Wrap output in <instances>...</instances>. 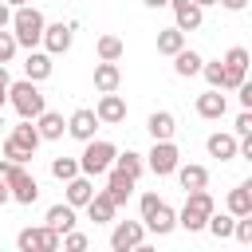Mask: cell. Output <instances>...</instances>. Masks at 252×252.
<instances>
[{"instance_id": "cell-1", "label": "cell", "mask_w": 252, "mask_h": 252, "mask_svg": "<svg viewBox=\"0 0 252 252\" xmlns=\"http://www.w3.org/2000/svg\"><path fill=\"white\" fill-rule=\"evenodd\" d=\"M43 12L39 8H32V4H20V8H12V35H16V43L20 47H39V39H43Z\"/></svg>"}, {"instance_id": "cell-2", "label": "cell", "mask_w": 252, "mask_h": 252, "mask_svg": "<svg viewBox=\"0 0 252 252\" xmlns=\"http://www.w3.org/2000/svg\"><path fill=\"white\" fill-rule=\"evenodd\" d=\"M8 102H12V110H16L20 118H35L39 110H47V98H43L39 83H32V79L8 83Z\"/></svg>"}, {"instance_id": "cell-3", "label": "cell", "mask_w": 252, "mask_h": 252, "mask_svg": "<svg viewBox=\"0 0 252 252\" xmlns=\"http://www.w3.org/2000/svg\"><path fill=\"white\" fill-rule=\"evenodd\" d=\"M213 209H217V201H213L209 189H189V197H185V205H181V213H177V224H181L185 232H201Z\"/></svg>"}, {"instance_id": "cell-4", "label": "cell", "mask_w": 252, "mask_h": 252, "mask_svg": "<svg viewBox=\"0 0 252 252\" xmlns=\"http://www.w3.org/2000/svg\"><path fill=\"white\" fill-rule=\"evenodd\" d=\"M114 142H106V138H91V142H83V154H79V173H87V177H98V173H106L110 169V161H114Z\"/></svg>"}, {"instance_id": "cell-5", "label": "cell", "mask_w": 252, "mask_h": 252, "mask_svg": "<svg viewBox=\"0 0 252 252\" xmlns=\"http://www.w3.org/2000/svg\"><path fill=\"white\" fill-rule=\"evenodd\" d=\"M4 177H8V193H12V201H16V205H35V201H39V181L28 173V165L8 161Z\"/></svg>"}, {"instance_id": "cell-6", "label": "cell", "mask_w": 252, "mask_h": 252, "mask_svg": "<svg viewBox=\"0 0 252 252\" xmlns=\"http://www.w3.org/2000/svg\"><path fill=\"white\" fill-rule=\"evenodd\" d=\"M177 161H181V150L173 146V138L154 142V150L146 154V169H150L154 177H169V173L177 169Z\"/></svg>"}, {"instance_id": "cell-7", "label": "cell", "mask_w": 252, "mask_h": 252, "mask_svg": "<svg viewBox=\"0 0 252 252\" xmlns=\"http://www.w3.org/2000/svg\"><path fill=\"white\" fill-rule=\"evenodd\" d=\"M16 248H20V252H55V248H59V232L47 228V224H39V228H20Z\"/></svg>"}, {"instance_id": "cell-8", "label": "cell", "mask_w": 252, "mask_h": 252, "mask_svg": "<svg viewBox=\"0 0 252 252\" xmlns=\"http://www.w3.org/2000/svg\"><path fill=\"white\" fill-rule=\"evenodd\" d=\"M142 240H146V224L142 220H118L110 228V248L114 252H134Z\"/></svg>"}, {"instance_id": "cell-9", "label": "cell", "mask_w": 252, "mask_h": 252, "mask_svg": "<svg viewBox=\"0 0 252 252\" xmlns=\"http://www.w3.org/2000/svg\"><path fill=\"white\" fill-rule=\"evenodd\" d=\"M39 43H43L47 55H67L71 43H75V28L63 24V20H59V24H43V39H39Z\"/></svg>"}, {"instance_id": "cell-10", "label": "cell", "mask_w": 252, "mask_h": 252, "mask_svg": "<svg viewBox=\"0 0 252 252\" xmlns=\"http://www.w3.org/2000/svg\"><path fill=\"white\" fill-rule=\"evenodd\" d=\"M169 8H173V28L177 32H197L201 24H205V8L197 4V0H169Z\"/></svg>"}, {"instance_id": "cell-11", "label": "cell", "mask_w": 252, "mask_h": 252, "mask_svg": "<svg viewBox=\"0 0 252 252\" xmlns=\"http://www.w3.org/2000/svg\"><path fill=\"white\" fill-rule=\"evenodd\" d=\"M98 126H102V122H98V114H94L91 106H79V110L67 118V134H71L75 142H91Z\"/></svg>"}, {"instance_id": "cell-12", "label": "cell", "mask_w": 252, "mask_h": 252, "mask_svg": "<svg viewBox=\"0 0 252 252\" xmlns=\"http://www.w3.org/2000/svg\"><path fill=\"white\" fill-rule=\"evenodd\" d=\"M94 114H98L102 126H118V122H126V98L114 94V91H106V94L94 102Z\"/></svg>"}, {"instance_id": "cell-13", "label": "cell", "mask_w": 252, "mask_h": 252, "mask_svg": "<svg viewBox=\"0 0 252 252\" xmlns=\"http://www.w3.org/2000/svg\"><path fill=\"white\" fill-rule=\"evenodd\" d=\"M193 110L201 114V118H209V122H217V118H224L228 114V98L217 91V87H209L205 94H197V102H193Z\"/></svg>"}, {"instance_id": "cell-14", "label": "cell", "mask_w": 252, "mask_h": 252, "mask_svg": "<svg viewBox=\"0 0 252 252\" xmlns=\"http://www.w3.org/2000/svg\"><path fill=\"white\" fill-rule=\"evenodd\" d=\"M63 189H67V205H71V209H83V205L94 197V177L75 173L71 181H63Z\"/></svg>"}, {"instance_id": "cell-15", "label": "cell", "mask_w": 252, "mask_h": 252, "mask_svg": "<svg viewBox=\"0 0 252 252\" xmlns=\"http://www.w3.org/2000/svg\"><path fill=\"white\" fill-rule=\"evenodd\" d=\"M118 83H122V67L114 59H98L94 63V91L106 94V91H118Z\"/></svg>"}, {"instance_id": "cell-16", "label": "cell", "mask_w": 252, "mask_h": 252, "mask_svg": "<svg viewBox=\"0 0 252 252\" xmlns=\"http://www.w3.org/2000/svg\"><path fill=\"white\" fill-rule=\"evenodd\" d=\"M32 122H35V130H39L43 142H59V138L67 134V122H63V114H55V110H39Z\"/></svg>"}, {"instance_id": "cell-17", "label": "cell", "mask_w": 252, "mask_h": 252, "mask_svg": "<svg viewBox=\"0 0 252 252\" xmlns=\"http://www.w3.org/2000/svg\"><path fill=\"white\" fill-rule=\"evenodd\" d=\"M51 55L47 51H28V59H24V79H32V83H43V79H51Z\"/></svg>"}, {"instance_id": "cell-18", "label": "cell", "mask_w": 252, "mask_h": 252, "mask_svg": "<svg viewBox=\"0 0 252 252\" xmlns=\"http://www.w3.org/2000/svg\"><path fill=\"white\" fill-rule=\"evenodd\" d=\"M83 209H87V217H91L94 224H110V220H114V213H118V205H114L102 189H94V197H91Z\"/></svg>"}, {"instance_id": "cell-19", "label": "cell", "mask_w": 252, "mask_h": 252, "mask_svg": "<svg viewBox=\"0 0 252 252\" xmlns=\"http://www.w3.org/2000/svg\"><path fill=\"white\" fill-rule=\"evenodd\" d=\"M146 130H150V138H154V142H165V138H173V134H177V118H173L169 110H154V114L146 118Z\"/></svg>"}, {"instance_id": "cell-20", "label": "cell", "mask_w": 252, "mask_h": 252, "mask_svg": "<svg viewBox=\"0 0 252 252\" xmlns=\"http://www.w3.org/2000/svg\"><path fill=\"white\" fill-rule=\"evenodd\" d=\"M236 142H240L236 134H220V130H217V134H209V138H205V150H209V158L232 161V158H236Z\"/></svg>"}, {"instance_id": "cell-21", "label": "cell", "mask_w": 252, "mask_h": 252, "mask_svg": "<svg viewBox=\"0 0 252 252\" xmlns=\"http://www.w3.org/2000/svg\"><path fill=\"white\" fill-rule=\"evenodd\" d=\"M106 173H110V177H106V189H102V193H106V197H110L114 205H126V197L134 193V177H126V173H118L114 165H110Z\"/></svg>"}, {"instance_id": "cell-22", "label": "cell", "mask_w": 252, "mask_h": 252, "mask_svg": "<svg viewBox=\"0 0 252 252\" xmlns=\"http://www.w3.org/2000/svg\"><path fill=\"white\" fill-rule=\"evenodd\" d=\"M142 224H146L150 232L165 236V232H173V228H177V213H173V209H169L165 201H158V209H154V213H150V217H146Z\"/></svg>"}, {"instance_id": "cell-23", "label": "cell", "mask_w": 252, "mask_h": 252, "mask_svg": "<svg viewBox=\"0 0 252 252\" xmlns=\"http://www.w3.org/2000/svg\"><path fill=\"white\" fill-rule=\"evenodd\" d=\"M224 205H228L232 217H248L252 213V181H240L236 189H228V201Z\"/></svg>"}, {"instance_id": "cell-24", "label": "cell", "mask_w": 252, "mask_h": 252, "mask_svg": "<svg viewBox=\"0 0 252 252\" xmlns=\"http://www.w3.org/2000/svg\"><path fill=\"white\" fill-rule=\"evenodd\" d=\"M169 59H173V71H177L181 79H193V75H201V63H205V59H201L193 47H181V51H177V55H169Z\"/></svg>"}, {"instance_id": "cell-25", "label": "cell", "mask_w": 252, "mask_h": 252, "mask_svg": "<svg viewBox=\"0 0 252 252\" xmlns=\"http://www.w3.org/2000/svg\"><path fill=\"white\" fill-rule=\"evenodd\" d=\"M8 138H12L16 146H24V150H32V154H35V150H39V142H43L32 118H20V126H12V134H8Z\"/></svg>"}, {"instance_id": "cell-26", "label": "cell", "mask_w": 252, "mask_h": 252, "mask_svg": "<svg viewBox=\"0 0 252 252\" xmlns=\"http://www.w3.org/2000/svg\"><path fill=\"white\" fill-rule=\"evenodd\" d=\"M173 173H177V181H181V189H185V193H189V189H205V185H209V169H205V165H181V161H177V169H173Z\"/></svg>"}, {"instance_id": "cell-27", "label": "cell", "mask_w": 252, "mask_h": 252, "mask_svg": "<svg viewBox=\"0 0 252 252\" xmlns=\"http://www.w3.org/2000/svg\"><path fill=\"white\" fill-rule=\"evenodd\" d=\"M43 224H47V228H55V232L63 236L67 228H75V209H71L67 201H63V205H51V209H47V217H43Z\"/></svg>"}, {"instance_id": "cell-28", "label": "cell", "mask_w": 252, "mask_h": 252, "mask_svg": "<svg viewBox=\"0 0 252 252\" xmlns=\"http://www.w3.org/2000/svg\"><path fill=\"white\" fill-rule=\"evenodd\" d=\"M118 173H126V177H142L146 173V161H142V154H134V150H126V154H114V161H110Z\"/></svg>"}, {"instance_id": "cell-29", "label": "cell", "mask_w": 252, "mask_h": 252, "mask_svg": "<svg viewBox=\"0 0 252 252\" xmlns=\"http://www.w3.org/2000/svg\"><path fill=\"white\" fill-rule=\"evenodd\" d=\"M185 47V32H177V28H161L158 32V51L161 55H177Z\"/></svg>"}, {"instance_id": "cell-30", "label": "cell", "mask_w": 252, "mask_h": 252, "mask_svg": "<svg viewBox=\"0 0 252 252\" xmlns=\"http://www.w3.org/2000/svg\"><path fill=\"white\" fill-rule=\"evenodd\" d=\"M232 220H236L232 213H217V209H213L209 220H205V228H209L217 240H228V236H232Z\"/></svg>"}, {"instance_id": "cell-31", "label": "cell", "mask_w": 252, "mask_h": 252, "mask_svg": "<svg viewBox=\"0 0 252 252\" xmlns=\"http://www.w3.org/2000/svg\"><path fill=\"white\" fill-rule=\"evenodd\" d=\"M94 51H98V59H114V63H118L126 47H122V39H118V35H98Z\"/></svg>"}, {"instance_id": "cell-32", "label": "cell", "mask_w": 252, "mask_h": 252, "mask_svg": "<svg viewBox=\"0 0 252 252\" xmlns=\"http://www.w3.org/2000/svg\"><path fill=\"white\" fill-rule=\"evenodd\" d=\"M79 173V158H51V177L55 181H71Z\"/></svg>"}, {"instance_id": "cell-33", "label": "cell", "mask_w": 252, "mask_h": 252, "mask_svg": "<svg viewBox=\"0 0 252 252\" xmlns=\"http://www.w3.org/2000/svg\"><path fill=\"white\" fill-rule=\"evenodd\" d=\"M16 51H20V43H16L12 28H0V63H12V59H16Z\"/></svg>"}, {"instance_id": "cell-34", "label": "cell", "mask_w": 252, "mask_h": 252, "mask_svg": "<svg viewBox=\"0 0 252 252\" xmlns=\"http://www.w3.org/2000/svg\"><path fill=\"white\" fill-rule=\"evenodd\" d=\"M220 63L224 67H236V71H248V47H228Z\"/></svg>"}, {"instance_id": "cell-35", "label": "cell", "mask_w": 252, "mask_h": 252, "mask_svg": "<svg viewBox=\"0 0 252 252\" xmlns=\"http://www.w3.org/2000/svg\"><path fill=\"white\" fill-rule=\"evenodd\" d=\"M201 75H205V83H209V87H217V91H220V79H224V63H220V59H213V63H201Z\"/></svg>"}, {"instance_id": "cell-36", "label": "cell", "mask_w": 252, "mask_h": 252, "mask_svg": "<svg viewBox=\"0 0 252 252\" xmlns=\"http://www.w3.org/2000/svg\"><path fill=\"white\" fill-rule=\"evenodd\" d=\"M4 158L16 161V165H28V161H32V150H24V146H16L12 138H4Z\"/></svg>"}, {"instance_id": "cell-37", "label": "cell", "mask_w": 252, "mask_h": 252, "mask_svg": "<svg viewBox=\"0 0 252 252\" xmlns=\"http://www.w3.org/2000/svg\"><path fill=\"white\" fill-rule=\"evenodd\" d=\"M59 244H63V248H71V252H83V248H87L91 240H87L83 232H75V228H67V232L59 236Z\"/></svg>"}, {"instance_id": "cell-38", "label": "cell", "mask_w": 252, "mask_h": 252, "mask_svg": "<svg viewBox=\"0 0 252 252\" xmlns=\"http://www.w3.org/2000/svg\"><path fill=\"white\" fill-rule=\"evenodd\" d=\"M232 134H236V138H248V134H252V110H240V114H236Z\"/></svg>"}, {"instance_id": "cell-39", "label": "cell", "mask_w": 252, "mask_h": 252, "mask_svg": "<svg viewBox=\"0 0 252 252\" xmlns=\"http://www.w3.org/2000/svg\"><path fill=\"white\" fill-rule=\"evenodd\" d=\"M236 98H240V106H244V110H252V83H248V79L236 87Z\"/></svg>"}, {"instance_id": "cell-40", "label": "cell", "mask_w": 252, "mask_h": 252, "mask_svg": "<svg viewBox=\"0 0 252 252\" xmlns=\"http://www.w3.org/2000/svg\"><path fill=\"white\" fill-rule=\"evenodd\" d=\"M158 201H161L158 193H142V205H138V209H142V220H146V217H150V213L158 209Z\"/></svg>"}, {"instance_id": "cell-41", "label": "cell", "mask_w": 252, "mask_h": 252, "mask_svg": "<svg viewBox=\"0 0 252 252\" xmlns=\"http://www.w3.org/2000/svg\"><path fill=\"white\" fill-rule=\"evenodd\" d=\"M4 169H8V158H0V205H8V201H12V193H8V177H4Z\"/></svg>"}, {"instance_id": "cell-42", "label": "cell", "mask_w": 252, "mask_h": 252, "mask_svg": "<svg viewBox=\"0 0 252 252\" xmlns=\"http://www.w3.org/2000/svg\"><path fill=\"white\" fill-rule=\"evenodd\" d=\"M220 8H228V12H244L248 8V0H217Z\"/></svg>"}, {"instance_id": "cell-43", "label": "cell", "mask_w": 252, "mask_h": 252, "mask_svg": "<svg viewBox=\"0 0 252 252\" xmlns=\"http://www.w3.org/2000/svg\"><path fill=\"white\" fill-rule=\"evenodd\" d=\"M8 24H12V8L0 0V28H8Z\"/></svg>"}, {"instance_id": "cell-44", "label": "cell", "mask_w": 252, "mask_h": 252, "mask_svg": "<svg viewBox=\"0 0 252 252\" xmlns=\"http://www.w3.org/2000/svg\"><path fill=\"white\" fill-rule=\"evenodd\" d=\"M8 83H12V75H8V63H0V87L8 91Z\"/></svg>"}, {"instance_id": "cell-45", "label": "cell", "mask_w": 252, "mask_h": 252, "mask_svg": "<svg viewBox=\"0 0 252 252\" xmlns=\"http://www.w3.org/2000/svg\"><path fill=\"white\" fill-rule=\"evenodd\" d=\"M146 8H169V0H142Z\"/></svg>"}, {"instance_id": "cell-46", "label": "cell", "mask_w": 252, "mask_h": 252, "mask_svg": "<svg viewBox=\"0 0 252 252\" xmlns=\"http://www.w3.org/2000/svg\"><path fill=\"white\" fill-rule=\"evenodd\" d=\"M8 8H20V4H32V0H4Z\"/></svg>"}, {"instance_id": "cell-47", "label": "cell", "mask_w": 252, "mask_h": 252, "mask_svg": "<svg viewBox=\"0 0 252 252\" xmlns=\"http://www.w3.org/2000/svg\"><path fill=\"white\" fill-rule=\"evenodd\" d=\"M4 102H8V91H4V87H0V110H4Z\"/></svg>"}, {"instance_id": "cell-48", "label": "cell", "mask_w": 252, "mask_h": 252, "mask_svg": "<svg viewBox=\"0 0 252 252\" xmlns=\"http://www.w3.org/2000/svg\"><path fill=\"white\" fill-rule=\"evenodd\" d=\"M197 4H201V8H209V4H217V0H197Z\"/></svg>"}, {"instance_id": "cell-49", "label": "cell", "mask_w": 252, "mask_h": 252, "mask_svg": "<svg viewBox=\"0 0 252 252\" xmlns=\"http://www.w3.org/2000/svg\"><path fill=\"white\" fill-rule=\"evenodd\" d=\"M0 126H4V110H0Z\"/></svg>"}]
</instances>
